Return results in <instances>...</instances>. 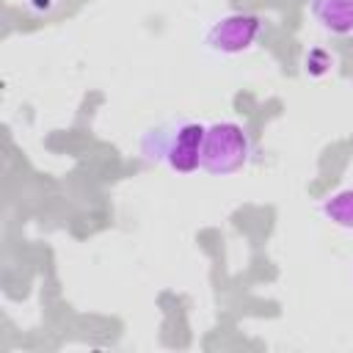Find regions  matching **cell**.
Here are the masks:
<instances>
[{
	"mask_svg": "<svg viewBox=\"0 0 353 353\" xmlns=\"http://www.w3.org/2000/svg\"><path fill=\"white\" fill-rule=\"evenodd\" d=\"M207 124L176 121L149 130L141 138V154L146 160H163L176 174H193L201 168V143Z\"/></svg>",
	"mask_w": 353,
	"mask_h": 353,
	"instance_id": "cell-1",
	"label": "cell"
},
{
	"mask_svg": "<svg viewBox=\"0 0 353 353\" xmlns=\"http://www.w3.org/2000/svg\"><path fill=\"white\" fill-rule=\"evenodd\" d=\"M262 30H265V22L259 14L234 11L212 22V28L204 36V44L215 55H240V52H248L259 41Z\"/></svg>",
	"mask_w": 353,
	"mask_h": 353,
	"instance_id": "cell-3",
	"label": "cell"
},
{
	"mask_svg": "<svg viewBox=\"0 0 353 353\" xmlns=\"http://www.w3.org/2000/svg\"><path fill=\"white\" fill-rule=\"evenodd\" d=\"M320 212L325 221H331L339 229H350L353 232V188H342L336 193H331L323 204Z\"/></svg>",
	"mask_w": 353,
	"mask_h": 353,
	"instance_id": "cell-5",
	"label": "cell"
},
{
	"mask_svg": "<svg viewBox=\"0 0 353 353\" xmlns=\"http://www.w3.org/2000/svg\"><path fill=\"white\" fill-rule=\"evenodd\" d=\"M334 63H336V58L325 47H312L306 52V58H303V72L309 77H325L334 69Z\"/></svg>",
	"mask_w": 353,
	"mask_h": 353,
	"instance_id": "cell-6",
	"label": "cell"
},
{
	"mask_svg": "<svg viewBox=\"0 0 353 353\" xmlns=\"http://www.w3.org/2000/svg\"><path fill=\"white\" fill-rule=\"evenodd\" d=\"M312 14L334 36L353 33V0H312Z\"/></svg>",
	"mask_w": 353,
	"mask_h": 353,
	"instance_id": "cell-4",
	"label": "cell"
},
{
	"mask_svg": "<svg viewBox=\"0 0 353 353\" xmlns=\"http://www.w3.org/2000/svg\"><path fill=\"white\" fill-rule=\"evenodd\" d=\"M52 6H55V0H28V8L36 14H47V11H52Z\"/></svg>",
	"mask_w": 353,
	"mask_h": 353,
	"instance_id": "cell-7",
	"label": "cell"
},
{
	"mask_svg": "<svg viewBox=\"0 0 353 353\" xmlns=\"http://www.w3.org/2000/svg\"><path fill=\"white\" fill-rule=\"evenodd\" d=\"M254 154L251 135L237 121H212L201 143V168L212 176H229L248 165Z\"/></svg>",
	"mask_w": 353,
	"mask_h": 353,
	"instance_id": "cell-2",
	"label": "cell"
}]
</instances>
